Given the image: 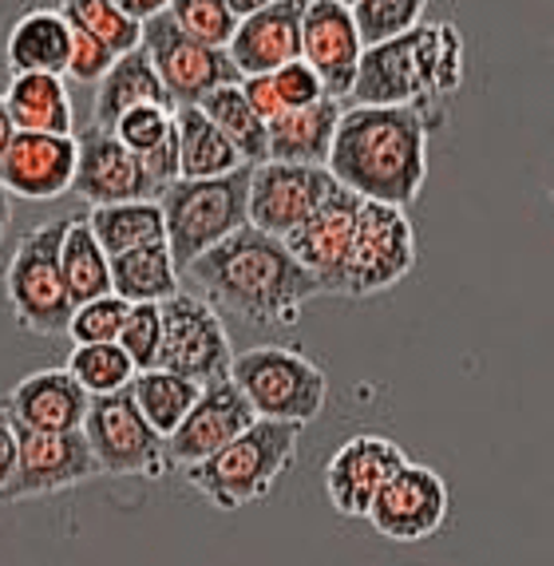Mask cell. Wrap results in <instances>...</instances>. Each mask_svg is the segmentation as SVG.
<instances>
[{
    "label": "cell",
    "mask_w": 554,
    "mask_h": 566,
    "mask_svg": "<svg viewBox=\"0 0 554 566\" xmlns=\"http://www.w3.org/2000/svg\"><path fill=\"white\" fill-rule=\"evenodd\" d=\"M195 293H202L218 313H234L254 329H290L301 322L305 302L321 297V282L293 258L285 238L258 227H242L222 245L207 250L182 270Z\"/></svg>",
    "instance_id": "1"
},
{
    "label": "cell",
    "mask_w": 554,
    "mask_h": 566,
    "mask_svg": "<svg viewBox=\"0 0 554 566\" xmlns=\"http://www.w3.org/2000/svg\"><path fill=\"white\" fill-rule=\"evenodd\" d=\"M428 119L416 107H360L341 115L330 170L360 199L408 210L428 182Z\"/></svg>",
    "instance_id": "2"
},
{
    "label": "cell",
    "mask_w": 554,
    "mask_h": 566,
    "mask_svg": "<svg viewBox=\"0 0 554 566\" xmlns=\"http://www.w3.org/2000/svg\"><path fill=\"white\" fill-rule=\"evenodd\" d=\"M297 440L301 424L258 420L218 455L195 463V468H182V480L218 511H238L270 495L273 483L297 460Z\"/></svg>",
    "instance_id": "3"
},
{
    "label": "cell",
    "mask_w": 554,
    "mask_h": 566,
    "mask_svg": "<svg viewBox=\"0 0 554 566\" xmlns=\"http://www.w3.org/2000/svg\"><path fill=\"white\" fill-rule=\"evenodd\" d=\"M250 175L254 167H242L226 179H179L159 195L167 245L179 270L250 227Z\"/></svg>",
    "instance_id": "4"
},
{
    "label": "cell",
    "mask_w": 554,
    "mask_h": 566,
    "mask_svg": "<svg viewBox=\"0 0 554 566\" xmlns=\"http://www.w3.org/2000/svg\"><path fill=\"white\" fill-rule=\"evenodd\" d=\"M67 218H52L44 227H32L20 238L4 270V302L12 322L36 337H60L72 325L75 302L64 282V250Z\"/></svg>",
    "instance_id": "5"
},
{
    "label": "cell",
    "mask_w": 554,
    "mask_h": 566,
    "mask_svg": "<svg viewBox=\"0 0 554 566\" xmlns=\"http://www.w3.org/2000/svg\"><path fill=\"white\" fill-rule=\"evenodd\" d=\"M416 270V230L400 207L365 199L348 230L345 254L330 290L337 297H376Z\"/></svg>",
    "instance_id": "6"
},
{
    "label": "cell",
    "mask_w": 554,
    "mask_h": 566,
    "mask_svg": "<svg viewBox=\"0 0 554 566\" xmlns=\"http://www.w3.org/2000/svg\"><path fill=\"white\" fill-rule=\"evenodd\" d=\"M234 385L245 392L262 420L313 424L330 400V377L305 353L285 345H254L234 357Z\"/></svg>",
    "instance_id": "7"
},
{
    "label": "cell",
    "mask_w": 554,
    "mask_h": 566,
    "mask_svg": "<svg viewBox=\"0 0 554 566\" xmlns=\"http://www.w3.org/2000/svg\"><path fill=\"white\" fill-rule=\"evenodd\" d=\"M234 345L222 313L195 290H179L163 302V353L159 368L179 373L198 385H218L234 373Z\"/></svg>",
    "instance_id": "8"
},
{
    "label": "cell",
    "mask_w": 554,
    "mask_h": 566,
    "mask_svg": "<svg viewBox=\"0 0 554 566\" xmlns=\"http://www.w3.org/2000/svg\"><path fill=\"white\" fill-rule=\"evenodd\" d=\"M84 436L92 444L104 475H139V480H163L170 468L167 436L150 428L143 408L135 405L132 388L112 397H92V412L84 420Z\"/></svg>",
    "instance_id": "9"
},
{
    "label": "cell",
    "mask_w": 554,
    "mask_h": 566,
    "mask_svg": "<svg viewBox=\"0 0 554 566\" xmlns=\"http://www.w3.org/2000/svg\"><path fill=\"white\" fill-rule=\"evenodd\" d=\"M143 48L159 67L170 99L179 107H198L210 92L226 84H242V72L234 67L226 48H210L170 20V12H159L143 24Z\"/></svg>",
    "instance_id": "10"
},
{
    "label": "cell",
    "mask_w": 554,
    "mask_h": 566,
    "mask_svg": "<svg viewBox=\"0 0 554 566\" xmlns=\"http://www.w3.org/2000/svg\"><path fill=\"white\" fill-rule=\"evenodd\" d=\"M17 440H20L17 475L0 488V503L56 495V491L80 488V483L104 475L92 444H87L84 428L80 432H32V428L17 424Z\"/></svg>",
    "instance_id": "11"
},
{
    "label": "cell",
    "mask_w": 554,
    "mask_h": 566,
    "mask_svg": "<svg viewBox=\"0 0 554 566\" xmlns=\"http://www.w3.org/2000/svg\"><path fill=\"white\" fill-rule=\"evenodd\" d=\"M337 179L330 167H305V163H262L250 175V227L273 238H290L305 227L317 207L333 195Z\"/></svg>",
    "instance_id": "12"
},
{
    "label": "cell",
    "mask_w": 554,
    "mask_h": 566,
    "mask_svg": "<svg viewBox=\"0 0 554 566\" xmlns=\"http://www.w3.org/2000/svg\"><path fill=\"white\" fill-rule=\"evenodd\" d=\"M80 143V163H75L72 195L87 207H115V202H147L159 199L163 190L147 175L139 155L127 147L115 132L87 123L84 132H75Z\"/></svg>",
    "instance_id": "13"
},
{
    "label": "cell",
    "mask_w": 554,
    "mask_h": 566,
    "mask_svg": "<svg viewBox=\"0 0 554 566\" xmlns=\"http://www.w3.org/2000/svg\"><path fill=\"white\" fill-rule=\"evenodd\" d=\"M408 463L405 448L380 432H360L337 448L325 463V495L345 520H368L376 495Z\"/></svg>",
    "instance_id": "14"
},
{
    "label": "cell",
    "mask_w": 554,
    "mask_h": 566,
    "mask_svg": "<svg viewBox=\"0 0 554 566\" xmlns=\"http://www.w3.org/2000/svg\"><path fill=\"white\" fill-rule=\"evenodd\" d=\"M443 520H448V483L424 463H405L368 511L376 535L393 543H424L443 527Z\"/></svg>",
    "instance_id": "15"
},
{
    "label": "cell",
    "mask_w": 554,
    "mask_h": 566,
    "mask_svg": "<svg viewBox=\"0 0 554 566\" xmlns=\"http://www.w3.org/2000/svg\"><path fill=\"white\" fill-rule=\"evenodd\" d=\"M365 48L353 9L333 0H310L301 24V60L321 76L330 99H353Z\"/></svg>",
    "instance_id": "16"
},
{
    "label": "cell",
    "mask_w": 554,
    "mask_h": 566,
    "mask_svg": "<svg viewBox=\"0 0 554 566\" xmlns=\"http://www.w3.org/2000/svg\"><path fill=\"white\" fill-rule=\"evenodd\" d=\"M258 420L262 416L245 400V392L234 385V377L207 385L198 405L190 408V416L179 424V432L167 440L170 468H195V463L210 460L226 444H234L245 428H254Z\"/></svg>",
    "instance_id": "17"
},
{
    "label": "cell",
    "mask_w": 554,
    "mask_h": 566,
    "mask_svg": "<svg viewBox=\"0 0 554 566\" xmlns=\"http://www.w3.org/2000/svg\"><path fill=\"white\" fill-rule=\"evenodd\" d=\"M80 143L75 135H44V132H17L0 167V187L12 199L52 202L67 195L75 182Z\"/></svg>",
    "instance_id": "18"
},
{
    "label": "cell",
    "mask_w": 554,
    "mask_h": 566,
    "mask_svg": "<svg viewBox=\"0 0 554 566\" xmlns=\"http://www.w3.org/2000/svg\"><path fill=\"white\" fill-rule=\"evenodd\" d=\"M310 0H273L270 9L254 12L238 24L230 40V60L245 76H270L278 67L301 60V24H305Z\"/></svg>",
    "instance_id": "19"
},
{
    "label": "cell",
    "mask_w": 554,
    "mask_h": 566,
    "mask_svg": "<svg viewBox=\"0 0 554 566\" xmlns=\"http://www.w3.org/2000/svg\"><path fill=\"white\" fill-rule=\"evenodd\" d=\"M9 416L32 432H80L92 412V392L72 377V368H40L12 388Z\"/></svg>",
    "instance_id": "20"
},
{
    "label": "cell",
    "mask_w": 554,
    "mask_h": 566,
    "mask_svg": "<svg viewBox=\"0 0 554 566\" xmlns=\"http://www.w3.org/2000/svg\"><path fill=\"white\" fill-rule=\"evenodd\" d=\"M353 104L360 107H424V76L420 52H416V29L405 36L368 44L360 60Z\"/></svg>",
    "instance_id": "21"
},
{
    "label": "cell",
    "mask_w": 554,
    "mask_h": 566,
    "mask_svg": "<svg viewBox=\"0 0 554 566\" xmlns=\"http://www.w3.org/2000/svg\"><path fill=\"white\" fill-rule=\"evenodd\" d=\"M12 76H67L72 64V24L60 9H36L12 24L4 44Z\"/></svg>",
    "instance_id": "22"
},
{
    "label": "cell",
    "mask_w": 554,
    "mask_h": 566,
    "mask_svg": "<svg viewBox=\"0 0 554 566\" xmlns=\"http://www.w3.org/2000/svg\"><path fill=\"white\" fill-rule=\"evenodd\" d=\"M147 104L179 112V104L170 99L167 84H163L155 60L147 56V48H135V52L115 60L112 72L100 80V87H95V104H92V123L95 127L115 132V123H119L123 115L135 112V107H147Z\"/></svg>",
    "instance_id": "23"
},
{
    "label": "cell",
    "mask_w": 554,
    "mask_h": 566,
    "mask_svg": "<svg viewBox=\"0 0 554 566\" xmlns=\"http://www.w3.org/2000/svg\"><path fill=\"white\" fill-rule=\"evenodd\" d=\"M341 99H321L313 107H297L270 123V159L305 163V167H330L333 139L341 127Z\"/></svg>",
    "instance_id": "24"
},
{
    "label": "cell",
    "mask_w": 554,
    "mask_h": 566,
    "mask_svg": "<svg viewBox=\"0 0 554 566\" xmlns=\"http://www.w3.org/2000/svg\"><path fill=\"white\" fill-rule=\"evenodd\" d=\"M4 104L17 132L75 135V107L64 76H12Z\"/></svg>",
    "instance_id": "25"
},
{
    "label": "cell",
    "mask_w": 554,
    "mask_h": 566,
    "mask_svg": "<svg viewBox=\"0 0 554 566\" xmlns=\"http://www.w3.org/2000/svg\"><path fill=\"white\" fill-rule=\"evenodd\" d=\"M175 123H179L182 179H226V175H234V170L245 167L238 147L226 139L222 127L202 107H179Z\"/></svg>",
    "instance_id": "26"
},
{
    "label": "cell",
    "mask_w": 554,
    "mask_h": 566,
    "mask_svg": "<svg viewBox=\"0 0 554 566\" xmlns=\"http://www.w3.org/2000/svg\"><path fill=\"white\" fill-rule=\"evenodd\" d=\"M112 285L123 302L163 305L182 290V270L175 265V254H170L167 242L139 245V250L112 258Z\"/></svg>",
    "instance_id": "27"
},
{
    "label": "cell",
    "mask_w": 554,
    "mask_h": 566,
    "mask_svg": "<svg viewBox=\"0 0 554 566\" xmlns=\"http://www.w3.org/2000/svg\"><path fill=\"white\" fill-rule=\"evenodd\" d=\"M60 262H64V282H67V293H72L75 305L115 293L112 258H107V250L100 245V238H95L87 214L67 218V234H64V250H60Z\"/></svg>",
    "instance_id": "28"
},
{
    "label": "cell",
    "mask_w": 554,
    "mask_h": 566,
    "mask_svg": "<svg viewBox=\"0 0 554 566\" xmlns=\"http://www.w3.org/2000/svg\"><path fill=\"white\" fill-rule=\"evenodd\" d=\"M95 238L107 250V258H119L139 245L167 242V218H163L159 199L147 202H115V207H92L87 210Z\"/></svg>",
    "instance_id": "29"
},
{
    "label": "cell",
    "mask_w": 554,
    "mask_h": 566,
    "mask_svg": "<svg viewBox=\"0 0 554 566\" xmlns=\"http://www.w3.org/2000/svg\"><path fill=\"white\" fill-rule=\"evenodd\" d=\"M202 388L207 385L179 377V373H167V368H147V373H139L132 380V397L143 408V416L150 420V428L170 440V436L179 432L182 420L190 416V408L198 405Z\"/></svg>",
    "instance_id": "30"
},
{
    "label": "cell",
    "mask_w": 554,
    "mask_h": 566,
    "mask_svg": "<svg viewBox=\"0 0 554 566\" xmlns=\"http://www.w3.org/2000/svg\"><path fill=\"white\" fill-rule=\"evenodd\" d=\"M198 107L222 127V135L234 143L238 155L245 159V167L270 163V127H265V119L254 112V104L245 99L242 84L218 87V92H210Z\"/></svg>",
    "instance_id": "31"
},
{
    "label": "cell",
    "mask_w": 554,
    "mask_h": 566,
    "mask_svg": "<svg viewBox=\"0 0 554 566\" xmlns=\"http://www.w3.org/2000/svg\"><path fill=\"white\" fill-rule=\"evenodd\" d=\"M60 12H64L72 29H84L95 40H104L115 56H127V52L143 48V20H135L127 9H119L115 0H64Z\"/></svg>",
    "instance_id": "32"
},
{
    "label": "cell",
    "mask_w": 554,
    "mask_h": 566,
    "mask_svg": "<svg viewBox=\"0 0 554 566\" xmlns=\"http://www.w3.org/2000/svg\"><path fill=\"white\" fill-rule=\"evenodd\" d=\"M64 368H72V377L92 397L123 392V388H132V380L139 377V368H135V360L127 357V349H123L119 340H112V345H75Z\"/></svg>",
    "instance_id": "33"
},
{
    "label": "cell",
    "mask_w": 554,
    "mask_h": 566,
    "mask_svg": "<svg viewBox=\"0 0 554 566\" xmlns=\"http://www.w3.org/2000/svg\"><path fill=\"white\" fill-rule=\"evenodd\" d=\"M428 4L432 0H360L353 17H357L365 44H385V40L420 29L424 17H428Z\"/></svg>",
    "instance_id": "34"
},
{
    "label": "cell",
    "mask_w": 554,
    "mask_h": 566,
    "mask_svg": "<svg viewBox=\"0 0 554 566\" xmlns=\"http://www.w3.org/2000/svg\"><path fill=\"white\" fill-rule=\"evenodd\" d=\"M167 12L187 36L202 40L210 48H230L238 24H242L226 0H175Z\"/></svg>",
    "instance_id": "35"
},
{
    "label": "cell",
    "mask_w": 554,
    "mask_h": 566,
    "mask_svg": "<svg viewBox=\"0 0 554 566\" xmlns=\"http://www.w3.org/2000/svg\"><path fill=\"white\" fill-rule=\"evenodd\" d=\"M127 313H132V302H123L119 293H107V297L75 305L67 337L75 345H112V340H119L123 325H127Z\"/></svg>",
    "instance_id": "36"
},
{
    "label": "cell",
    "mask_w": 554,
    "mask_h": 566,
    "mask_svg": "<svg viewBox=\"0 0 554 566\" xmlns=\"http://www.w3.org/2000/svg\"><path fill=\"white\" fill-rule=\"evenodd\" d=\"M119 345L127 349V357L135 360L139 373L147 368H159V353H163V305L147 302V305H132L127 313V325L119 333Z\"/></svg>",
    "instance_id": "37"
},
{
    "label": "cell",
    "mask_w": 554,
    "mask_h": 566,
    "mask_svg": "<svg viewBox=\"0 0 554 566\" xmlns=\"http://www.w3.org/2000/svg\"><path fill=\"white\" fill-rule=\"evenodd\" d=\"M115 135L143 159V155H150L159 143H167L170 135H175V112L159 104L135 107V112H127L115 123Z\"/></svg>",
    "instance_id": "38"
},
{
    "label": "cell",
    "mask_w": 554,
    "mask_h": 566,
    "mask_svg": "<svg viewBox=\"0 0 554 566\" xmlns=\"http://www.w3.org/2000/svg\"><path fill=\"white\" fill-rule=\"evenodd\" d=\"M270 80H273V87H278V99H282L285 112H297V107H313V104H321V99H330L321 76L305 60H293V64L278 67V72H270Z\"/></svg>",
    "instance_id": "39"
},
{
    "label": "cell",
    "mask_w": 554,
    "mask_h": 566,
    "mask_svg": "<svg viewBox=\"0 0 554 566\" xmlns=\"http://www.w3.org/2000/svg\"><path fill=\"white\" fill-rule=\"evenodd\" d=\"M115 60L119 56H115L104 40H95L92 32H84V29H72V64H67V76H72L75 84L100 87V80L112 72Z\"/></svg>",
    "instance_id": "40"
},
{
    "label": "cell",
    "mask_w": 554,
    "mask_h": 566,
    "mask_svg": "<svg viewBox=\"0 0 554 566\" xmlns=\"http://www.w3.org/2000/svg\"><path fill=\"white\" fill-rule=\"evenodd\" d=\"M242 92H245V99L254 104V112L265 119V127H270L278 115H285L282 99H278V87H273L270 76H245L242 80Z\"/></svg>",
    "instance_id": "41"
},
{
    "label": "cell",
    "mask_w": 554,
    "mask_h": 566,
    "mask_svg": "<svg viewBox=\"0 0 554 566\" xmlns=\"http://www.w3.org/2000/svg\"><path fill=\"white\" fill-rule=\"evenodd\" d=\"M17 460H20V440H17V424H12L9 405L0 397V488L17 475Z\"/></svg>",
    "instance_id": "42"
},
{
    "label": "cell",
    "mask_w": 554,
    "mask_h": 566,
    "mask_svg": "<svg viewBox=\"0 0 554 566\" xmlns=\"http://www.w3.org/2000/svg\"><path fill=\"white\" fill-rule=\"evenodd\" d=\"M115 4L132 12L135 20H143V24H147L150 17H159V12H167L170 4H175V0H115Z\"/></svg>",
    "instance_id": "43"
},
{
    "label": "cell",
    "mask_w": 554,
    "mask_h": 566,
    "mask_svg": "<svg viewBox=\"0 0 554 566\" xmlns=\"http://www.w3.org/2000/svg\"><path fill=\"white\" fill-rule=\"evenodd\" d=\"M12 135H17V123H12L9 104H4V92H0V167H4V155H9Z\"/></svg>",
    "instance_id": "44"
},
{
    "label": "cell",
    "mask_w": 554,
    "mask_h": 566,
    "mask_svg": "<svg viewBox=\"0 0 554 566\" xmlns=\"http://www.w3.org/2000/svg\"><path fill=\"white\" fill-rule=\"evenodd\" d=\"M226 4H230V12H234L238 20H245V17H254V12L270 9L273 0H226Z\"/></svg>",
    "instance_id": "45"
},
{
    "label": "cell",
    "mask_w": 554,
    "mask_h": 566,
    "mask_svg": "<svg viewBox=\"0 0 554 566\" xmlns=\"http://www.w3.org/2000/svg\"><path fill=\"white\" fill-rule=\"evenodd\" d=\"M9 227H12V195L0 187V250H4V238H9Z\"/></svg>",
    "instance_id": "46"
},
{
    "label": "cell",
    "mask_w": 554,
    "mask_h": 566,
    "mask_svg": "<svg viewBox=\"0 0 554 566\" xmlns=\"http://www.w3.org/2000/svg\"><path fill=\"white\" fill-rule=\"evenodd\" d=\"M333 4H345V9H357L360 0H333Z\"/></svg>",
    "instance_id": "47"
},
{
    "label": "cell",
    "mask_w": 554,
    "mask_h": 566,
    "mask_svg": "<svg viewBox=\"0 0 554 566\" xmlns=\"http://www.w3.org/2000/svg\"><path fill=\"white\" fill-rule=\"evenodd\" d=\"M551 199H554V190H551Z\"/></svg>",
    "instance_id": "48"
}]
</instances>
